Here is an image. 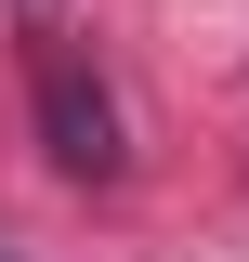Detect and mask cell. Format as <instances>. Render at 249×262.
Segmentation results:
<instances>
[{
	"label": "cell",
	"instance_id": "cell-2",
	"mask_svg": "<svg viewBox=\"0 0 249 262\" xmlns=\"http://www.w3.org/2000/svg\"><path fill=\"white\" fill-rule=\"evenodd\" d=\"M27 13H53V0H27Z\"/></svg>",
	"mask_w": 249,
	"mask_h": 262
},
{
	"label": "cell",
	"instance_id": "cell-1",
	"mask_svg": "<svg viewBox=\"0 0 249 262\" xmlns=\"http://www.w3.org/2000/svg\"><path fill=\"white\" fill-rule=\"evenodd\" d=\"M39 144H53V170H66V184H118V158H131V144H118V105H105V79H92V66H39Z\"/></svg>",
	"mask_w": 249,
	"mask_h": 262
}]
</instances>
